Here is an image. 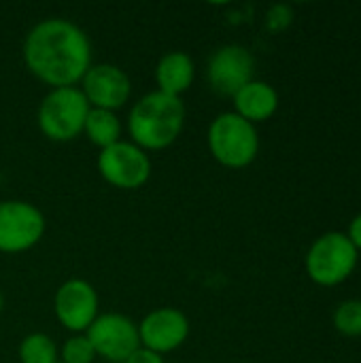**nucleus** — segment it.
<instances>
[{
	"label": "nucleus",
	"instance_id": "nucleus-1",
	"mask_svg": "<svg viewBox=\"0 0 361 363\" xmlns=\"http://www.w3.org/2000/svg\"><path fill=\"white\" fill-rule=\"evenodd\" d=\"M23 62L30 74L51 89L77 87L91 66V43L68 19H43L26 34Z\"/></svg>",
	"mask_w": 361,
	"mask_h": 363
},
{
	"label": "nucleus",
	"instance_id": "nucleus-2",
	"mask_svg": "<svg viewBox=\"0 0 361 363\" xmlns=\"http://www.w3.org/2000/svg\"><path fill=\"white\" fill-rule=\"evenodd\" d=\"M187 108L183 98L168 96L164 91L145 94L128 115L130 143L140 147L145 153L168 149L185 128Z\"/></svg>",
	"mask_w": 361,
	"mask_h": 363
},
{
	"label": "nucleus",
	"instance_id": "nucleus-3",
	"mask_svg": "<svg viewBox=\"0 0 361 363\" xmlns=\"http://www.w3.org/2000/svg\"><path fill=\"white\" fill-rule=\"evenodd\" d=\"M211 155L230 170L247 168L260 153V134L253 123L234 111L217 115L206 132Z\"/></svg>",
	"mask_w": 361,
	"mask_h": 363
},
{
	"label": "nucleus",
	"instance_id": "nucleus-4",
	"mask_svg": "<svg viewBox=\"0 0 361 363\" xmlns=\"http://www.w3.org/2000/svg\"><path fill=\"white\" fill-rule=\"evenodd\" d=\"M89 108L79 87L49 89L36 111L38 130L53 143H70L83 134Z\"/></svg>",
	"mask_w": 361,
	"mask_h": 363
},
{
	"label": "nucleus",
	"instance_id": "nucleus-5",
	"mask_svg": "<svg viewBox=\"0 0 361 363\" xmlns=\"http://www.w3.org/2000/svg\"><path fill=\"white\" fill-rule=\"evenodd\" d=\"M360 251L351 245L345 232L321 234L306 251V274L319 287L343 285L357 268Z\"/></svg>",
	"mask_w": 361,
	"mask_h": 363
},
{
	"label": "nucleus",
	"instance_id": "nucleus-6",
	"mask_svg": "<svg viewBox=\"0 0 361 363\" xmlns=\"http://www.w3.org/2000/svg\"><path fill=\"white\" fill-rule=\"evenodd\" d=\"M98 172L115 189L134 191L151 179V160L130 140H119L98 153Z\"/></svg>",
	"mask_w": 361,
	"mask_h": 363
},
{
	"label": "nucleus",
	"instance_id": "nucleus-7",
	"mask_svg": "<svg viewBox=\"0 0 361 363\" xmlns=\"http://www.w3.org/2000/svg\"><path fill=\"white\" fill-rule=\"evenodd\" d=\"M45 234L43 213L23 200L0 202V253L17 255L30 251Z\"/></svg>",
	"mask_w": 361,
	"mask_h": 363
},
{
	"label": "nucleus",
	"instance_id": "nucleus-8",
	"mask_svg": "<svg viewBox=\"0 0 361 363\" xmlns=\"http://www.w3.org/2000/svg\"><path fill=\"white\" fill-rule=\"evenodd\" d=\"M85 336L91 342L96 357L109 363H123L140 347L138 323L121 313L98 315Z\"/></svg>",
	"mask_w": 361,
	"mask_h": 363
},
{
	"label": "nucleus",
	"instance_id": "nucleus-9",
	"mask_svg": "<svg viewBox=\"0 0 361 363\" xmlns=\"http://www.w3.org/2000/svg\"><path fill=\"white\" fill-rule=\"evenodd\" d=\"M53 313L64 330L85 334L98 317V294L94 285L83 279L64 281L53 296Z\"/></svg>",
	"mask_w": 361,
	"mask_h": 363
},
{
	"label": "nucleus",
	"instance_id": "nucleus-10",
	"mask_svg": "<svg viewBox=\"0 0 361 363\" xmlns=\"http://www.w3.org/2000/svg\"><path fill=\"white\" fill-rule=\"evenodd\" d=\"M79 89L91 108L117 113L132 96V81L115 64H91L81 79Z\"/></svg>",
	"mask_w": 361,
	"mask_h": 363
},
{
	"label": "nucleus",
	"instance_id": "nucleus-11",
	"mask_svg": "<svg viewBox=\"0 0 361 363\" xmlns=\"http://www.w3.org/2000/svg\"><path fill=\"white\" fill-rule=\"evenodd\" d=\"M253 72H255V60L251 51L236 43L219 47L211 55L206 66L209 85L219 96H230V98L249 81H253Z\"/></svg>",
	"mask_w": 361,
	"mask_h": 363
},
{
	"label": "nucleus",
	"instance_id": "nucleus-12",
	"mask_svg": "<svg viewBox=\"0 0 361 363\" xmlns=\"http://www.w3.org/2000/svg\"><path fill=\"white\" fill-rule=\"evenodd\" d=\"M138 338L140 347L157 355L172 353L189 338V319L183 311L172 306L155 308L138 323Z\"/></svg>",
	"mask_w": 361,
	"mask_h": 363
},
{
	"label": "nucleus",
	"instance_id": "nucleus-13",
	"mask_svg": "<svg viewBox=\"0 0 361 363\" xmlns=\"http://www.w3.org/2000/svg\"><path fill=\"white\" fill-rule=\"evenodd\" d=\"M232 102H234V113L253 125L268 121L279 111L277 89L270 83L260 81V79H253L245 87H240L232 96Z\"/></svg>",
	"mask_w": 361,
	"mask_h": 363
},
{
	"label": "nucleus",
	"instance_id": "nucleus-14",
	"mask_svg": "<svg viewBox=\"0 0 361 363\" xmlns=\"http://www.w3.org/2000/svg\"><path fill=\"white\" fill-rule=\"evenodd\" d=\"M196 79V64L185 51H168L155 66L157 91L181 98Z\"/></svg>",
	"mask_w": 361,
	"mask_h": 363
},
{
	"label": "nucleus",
	"instance_id": "nucleus-15",
	"mask_svg": "<svg viewBox=\"0 0 361 363\" xmlns=\"http://www.w3.org/2000/svg\"><path fill=\"white\" fill-rule=\"evenodd\" d=\"M121 132H123V125H121V119L117 117V113L102 111V108H89L85 125H83V134L100 151L123 140Z\"/></svg>",
	"mask_w": 361,
	"mask_h": 363
},
{
	"label": "nucleus",
	"instance_id": "nucleus-16",
	"mask_svg": "<svg viewBox=\"0 0 361 363\" xmlns=\"http://www.w3.org/2000/svg\"><path fill=\"white\" fill-rule=\"evenodd\" d=\"M17 357H19V363H57L60 349L47 334L34 332V334H28L19 342Z\"/></svg>",
	"mask_w": 361,
	"mask_h": 363
},
{
	"label": "nucleus",
	"instance_id": "nucleus-17",
	"mask_svg": "<svg viewBox=\"0 0 361 363\" xmlns=\"http://www.w3.org/2000/svg\"><path fill=\"white\" fill-rule=\"evenodd\" d=\"M334 328L347 338L361 336V300H345L334 311Z\"/></svg>",
	"mask_w": 361,
	"mask_h": 363
},
{
	"label": "nucleus",
	"instance_id": "nucleus-18",
	"mask_svg": "<svg viewBox=\"0 0 361 363\" xmlns=\"http://www.w3.org/2000/svg\"><path fill=\"white\" fill-rule=\"evenodd\" d=\"M96 351L85 334H72L60 349V363H94Z\"/></svg>",
	"mask_w": 361,
	"mask_h": 363
},
{
	"label": "nucleus",
	"instance_id": "nucleus-19",
	"mask_svg": "<svg viewBox=\"0 0 361 363\" xmlns=\"http://www.w3.org/2000/svg\"><path fill=\"white\" fill-rule=\"evenodd\" d=\"M291 17L294 15H291V9L289 6H283V4L272 6L270 13H268V28L270 30H283V28L289 26Z\"/></svg>",
	"mask_w": 361,
	"mask_h": 363
},
{
	"label": "nucleus",
	"instance_id": "nucleus-20",
	"mask_svg": "<svg viewBox=\"0 0 361 363\" xmlns=\"http://www.w3.org/2000/svg\"><path fill=\"white\" fill-rule=\"evenodd\" d=\"M123 363H164V357L149 351V349H145V347H138Z\"/></svg>",
	"mask_w": 361,
	"mask_h": 363
},
{
	"label": "nucleus",
	"instance_id": "nucleus-21",
	"mask_svg": "<svg viewBox=\"0 0 361 363\" xmlns=\"http://www.w3.org/2000/svg\"><path fill=\"white\" fill-rule=\"evenodd\" d=\"M347 234V238L351 240V245L361 251V213L360 215H355L353 219H351V223H349V230L345 232Z\"/></svg>",
	"mask_w": 361,
	"mask_h": 363
},
{
	"label": "nucleus",
	"instance_id": "nucleus-22",
	"mask_svg": "<svg viewBox=\"0 0 361 363\" xmlns=\"http://www.w3.org/2000/svg\"><path fill=\"white\" fill-rule=\"evenodd\" d=\"M2 306H4V298H2V294H0V313H2Z\"/></svg>",
	"mask_w": 361,
	"mask_h": 363
},
{
	"label": "nucleus",
	"instance_id": "nucleus-23",
	"mask_svg": "<svg viewBox=\"0 0 361 363\" xmlns=\"http://www.w3.org/2000/svg\"><path fill=\"white\" fill-rule=\"evenodd\" d=\"M57 363H60V362H57Z\"/></svg>",
	"mask_w": 361,
	"mask_h": 363
}]
</instances>
